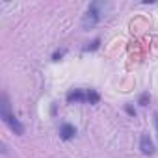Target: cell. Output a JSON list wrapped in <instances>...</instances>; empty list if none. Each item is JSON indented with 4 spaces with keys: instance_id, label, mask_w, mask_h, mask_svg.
Here are the masks:
<instances>
[{
    "instance_id": "cell-1",
    "label": "cell",
    "mask_w": 158,
    "mask_h": 158,
    "mask_svg": "<svg viewBox=\"0 0 158 158\" xmlns=\"http://www.w3.org/2000/svg\"><path fill=\"white\" fill-rule=\"evenodd\" d=\"M108 8H110V4L101 2V0L91 2V4L88 6V10H86L84 17H82V28H84V30L95 28V26L102 21V17L106 15V10H108Z\"/></svg>"
},
{
    "instance_id": "cell-2",
    "label": "cell",
    "mask_w": 158,
    "mask_h": 158,
    "mask_svg": "<svg viewBox=\"0 0 158 158\" xmlns=\"http://www.w3.org/2000/svg\"><path fill=\"white\" fill-rule=\"evenodd\" d=\"M0 117H2V121L10 127V130H13L17 136H23L24 134L23 123L11 114V102H10V97L6 93H2V97H0Z\"/></svg>"
},
{
    "instance_id": "cell-3",
    "label": "cell",
    "mask_w": 158,
    "mask_h": 158,
    "mask_svg": "<svg viewBox=\"0 0 158 158\" xmlns=\"http://www.w3.org/2000/svg\"><path fill=\"white\" fill-rule=\"evenodd\" d=\"M65 101L69 104H74V102H89V104H97L101 101V95L95 91V89H71L65 97Z\"/></svg>"
},
{
    "instance_id": "cell-4",
    "label": "cell",
    "mask_w": 158,
    "mask_h": 158,
    "mask_svg": "<svg viewBox=\"0 0 158 158\" xmlns=\"http://www.w3.org/2000/svg\"><path fill=\"white\" fill-rule=\"evenodd\" d=\"M139 151L145 154V156H151V154H154V143H152V139H151V136H149V132H143L141 134V138H139Z\"/></svg>"
},
{
    "instance_id": "cell-5",
    "label": "cell",
    "mask_w": 158,
    "mask_h": 158,
    "mask_svg": "<svg viewBox=\"0 0 158 158\" xmlns=\"http://www.w3.org/2000/svg\"><path fill=\"white\" fill-rule=\"evenodd\" d=\"M74 134H76V128H74L71 123H61V125H60V138H61L63 141L74 138Z\"/></svg>"
},
{
    "instance_id": "cell-6",
    "label": "cell",
    "mask_w": 158,
    "mask_h": 158,
    "mask_svg": "<svg viewBox=\"0 0 158 158\" xmlns=\"http://www.w3.org/2000/svg\"><path fill=\"white\" fill-rule=\"evenodd\" d=\"M99 45H101V39L97 37V39H93L91 43H88V45L84 47V50H86V52H88V50H97V48H99Z\"/></svg>"
},
{
    "instance_id": "cell-7",
    "label": "cell",
    "mask_w": 158,
    "mask_h": 158,
    "mask_svg": "<svg viewBox=\"0 0 158 158\" xmlns=\"http://www.w3.org/2000/svg\"><path fill=\"white\" fill-rule=\"evenodd\" d=\"M149 101H151L149 93H141V95H139V99H138V104H139V106H147V104H149Z\"/></svg>"
},
{
    "instance_id": "cell-8",
    "label": "cell",
    "mask_w": 158,
    "mask_h": 158,
    "mask_svg": "<svg viewBox=\"0 0 158 158\" xmlns=\"http://www.w3.org/2000/svg\"><path fill=\"white\" fill-rule=\"evenodd\" d=\"M63 54H65V48H61V50H56V52L52 54V60H54V61H58V60H60Z\"/></svg>"
},
{
    "instance_id": "cell-9",
    "label": "cell",
    "mask_w": 158,
    "mask_h": 158,
    "mask_svg": "<svg viewBox=\"0 0 158 158\" xmlns=\"http://www.w3.org/2000/svg\"><path fill=\"white\" fill-rule=\"evenodd\" d=\"M154 125H156V132H158V112L154 114Z\"/></svg>"
},
{
    "instance_id": "cell-10",
    "label": "cell",
    "mask_w": 158,
    "mask_h": 158,
    "mask_svg": "<svg viewBox=\"0 0 158 158\" xmlns=\"http://www.w3.org/2000/svg\"><path fill=\"white\" fill-rule=\"evenodd\" d=\"M127 112H128V114H130V115H136V112H134V110H132V108H130V106H127Z\"/></svg>"
}]
</instances>
